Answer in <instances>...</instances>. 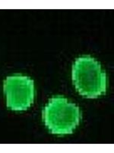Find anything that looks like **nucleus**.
<instances>
[{"label": "nucleus", "instance_id": "obj_1", "mask_svg": "<svg viewBox=\"0 0 114 153\" xmlns=\"http://www.w3.org/2000/svg\"><path fill=\"white\" fill-rule=\"evenodd\" d=\"M72 77L77 91L85 97L96 98L106 92V73L100 63L90 56H83L75 60Z\"/></svg>", "mask_w": 114, "mask_h": 153}, {"label": "nucleus", "instance_id": "obj_2", "mask_svg": "<svg viewBox=\"0 0 114 153\" xmlns=\"http://www.w3.org/2000/svg\"><path fill=\"white\" fill-rule=\"evenodd\" d=\"M46 126L53 134L66 135L73 132L81 120L79 107L63 97H55L43 111Z\"/></svg>", "mask_w": 114, "mask_h": 153}, {"label": "nucleus", "instance_id": "obj_3", "mask_svg": "<svg viewBox=\"0 0 114 153\" xmlns=\"http://www.w3.org/2000/svg\"><path fill=\"white\" fill-rule=\"evenodd\" d=\"M7 106L15 111L27 110L34 99V83L24 75H12L6 77L3 85Z\"/></svg>", "mask_w": 114, "mask_h": 153}]
</instances>
